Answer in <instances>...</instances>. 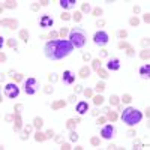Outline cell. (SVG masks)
<instances>
[{
    "label": "cell",
    "mask_w": 150,
    "mask_h": 150,
    "mask_svg": "<svg viewBox=\"0 0 150 150\" xmlns=\"http://www.w3.org/2000/svg\"><path fill=\"white\" fill-rule=\"evenodd\" d=\"M72 50H74L72 44L69 42V41H66V39L48 41V42L45 44V47H44V53H45L47 59L54 60V62L68 57V56L72 53Z\"/></svg>",
    "instance_id": "obj_1"
},
{
    "label": "cell",
    "mask_w": 150,
    "mask_h": 150,
    "mask_svg": "<svg viewBox=\"0 0 150 150\" xmlns=\"http://www.w3.org/2000/svg\"><path fill=\"white\" fill-rule=\"evenodd\" d=\"M141 119H143L141 111H138L137 108H132V107L125 108L123 113H122V120H123V123H126L128 126H135L137 123L141 122Z\"/></svg>",
    "instance_id": "obj_2"
},
{
    "label": "cell",
    "mask_w": 150,
    "mask_h": 150,
    "mask_svg": "<svg viewBox=\"0 0 150 150\" xmlns=\"http://www.w3.org/2000/svg\"><path fill=\"white\" fill-rule=\"evenodd\" d=\"M69 42L72 44V47H74V48H83L84 45H86V42H87L86 32H84L83 29H80V27L71 30V33H69Z\"/></svg>",
    "instance_id": "obj_3"
},
{
    "label": "cell",
    "mask_w": 150,
    "mask_h": 150,
    "mask_svg": "<svg viewBox=\"0 0 150 150\" xmlns=\"http://www.w3.org/2000/svg\"><path fill=\"white\" fill-rule=\"evenodd\" d=\"M38 87H39V83L36 78H27V81L24 83V90H26L27 95H35L38 92Z\"/></svg>",
    "instance_id": "obj_4"
},
{
    "label": "cell",
    "mask_w": 150,
    "mask_h": 150,
    "mask_svg": "<svg viewBox=\"0 0 150 150\" xmlns=\"http://www.w3.org/2000/svg\"><path fill=\"white\" fill-rule=\"evenodd\" d=\"M108 41H110V36L105 33V32H96L95 36H93V42H95V45H98V47L107 45Z\"/></svg>",
    "instance_id": "obj_5"
},
{
    "label": "cell",
    "mask_w": 150,
    "mask_h": 150,
    "mask_svg": "<svg viewBox=\"0 0 150 150\" xmlns=\"http://www.w3.org/2000/svg\"><path fill=\"white\" fill-rule=\"evenodd\" d=\"M5 95L8 96V98L14 99V98H17V96L20 95V89L17 87V84L9 83V84H6V86H5Z\"/></svg>",
    "instance_id": "obj_6"
},
{
    "label": "cell",
    "mask_w": 150,
    "mask_h": 150,
    "mask_svg": "<svg viewBox=\"0 0 150 150\" xmlns=\"http://www.w3.org/2000/svg\"><path fill=\"white\" fill-rule=\"evenodd\" d=\"M101 135H102L104 140H111V138H114V137H116V128L113 126V125H107V126L102 128Z\"/></svg>",
    "instance_id": "obj_7"
},
{
    "label": "cell",
    "mask_w": 150,
    "mask_h": 150,
    "mask_svg": "<svg viewBox=\"0 0 150 150\" xmlns=\"http://www.w3.org/2000/svg\"><path fill=\"white\" fill-rule=\"evenodd\" d=\"M53 24H54V21H53V18L50 17V15H42L39 20V26L44 27V29H47V27H51Z\"/></svg>",
    "instance_id": "obj_8"
},
{
    "label": "cell",
    "mask_w": 150,
    "mask_h": 150,
    "mask_svg": "<svg viewBox=\"0 0 150 150\" xmlns=\"http://www.w3.org/2000/svg\"><path fill=\"white\" fill-rule=\"evenodd\" d=\"M74 81H75V74L72 71H65L63 72V83L74 84Z\"/></svg>",
    "instance_id": "obj_9"
},
{
    "label": "cell",
    "mask_w": 150,
    "mask_h": 150,
    "mask_svg": "<svg viewBox=\"0 0 150 150\" xmlns=\"http://www.w3.org/2000/svg\"><path fill=\"white\" fill-rule=\"evenodd\" d=\"M107 68L110 71H119L120 69V60L119 59H111L110 62L107 63Z\"/></svg>",
    "instance_id": "obj_10"
},
{
    "label": "cell",
    "mask_w": 150,
    "mask_h": 150,
    "mask_svg": "<svg viewBox=\"0 0 150 150\" xmlns=\"http://www.w3.org/2000/svg\"><path fill=\"white\" fill-rule=\"evenodd\" d=\"M140 75H141V78H144V80H147L149 77H150V65H149V63H146V65L141 66Z\"/></svg>",
    "instance_id": "obj_11"
},
{
    "label": "cell",
    "mask_w": 150,
    "mask_h": 150,
    "mask_svg": "<svg viewBox=\"0 0 150 150\" xmlns=\"http://www.w3.org/2000/svg\"><path fill=\"white\" fill-rule=\"evenodd\" d=\"M77 111H78V114H84V113H87L89 111V104L84 102V101L78 102V105H77Z\"/></svg>",
    "instance_id": "obj_12"
},
{
    "label": "cell",
    "mask_w": 150,
    "mask_h": 150,
    "mask_svg": "<svg viewBox=\"0 0 150 150\" xmlns=\"http://www.w3.org/2000/svg\"><path fill=\"white\" fill-rule=\"evenodd\" d=\"M2 26L9 27V29H17V27H18V21H17V20H3Z\"/></svg>",
    "instance_id": "obj_13"
},
{
    "label": "cell",
    "mask_w": 150,
    "mask_h": 150,
    "mask_svg": "<svg viewBox=\"0 0 150 150\" xmlns=\"http://www.w3.org/2000/svg\"><path fill=\"white\" fill-rule=\"evenodd\" d=\"M60 6L63 9H71L75 6V0H60Z\"/></svg>",
    "instance_id": "obj_14"
},
{
    "label": "cell",
    "mask_w": 150,
    "mask_h": 150,
    "mask_svg": "<svg viewBox=\"0 0 150 150\" xmlns=\"http://www.w3.org/2000/svg\"><path fill=\"white\" fill-rule=\"evenodd\" d=\"M81 78H87L89 75H90V69H89L87 66H84V68H81L80 69V74H78Z\"/></svg>",
    "instance_id": "obj_15"
},
{
    "label": "cell",
    "mask_w": 150,
    "mask_h": 150,
    "mask_svg": "<svg viewBox=\"0 0 150 150\" xmlns=\"http://www.w3.org/2000/svg\"><path fill=\"white\" fill-rule=\"evenodd\" d=\"M65 105H66L65 101H57V102H53L51 104V108H53V110H59V108H63Z\"/></svg>",
    "instance_id": "obj_16"
},
{
    "label": "cell",
    "mask_w": 150,
    "mask_h": 150,
    "mask_svg": "<svg viewBox=\"0 0 150 150\" xmlns=\"http://www.w3.org/2000/svg\"><path fill=\"white\" fill-rule=\"evenodd\" d=\"M77 123H80V119H77V120H74V119H69V120L66 122V128H68V129H74Z\"/></svg>",
    "instance_id": "obj_17"
},
{
    "label": "cell",
    "mask_w": 150,
    "mask_h": 150,
    "mask_svg": "<svg viewBox=\"0 0 150 150\" xmlns=\"http://www.w3.org/2000/svg\"><path fill=\"white\" fill-rule=\"evenodd\" d=\"M33 125H35V128H36V129H41V128L44 126V120L41 119V117H36V119L33 120Z\"/></svg>",
    "instance_id": "obj_18"
},
{
    "label": "cell",
    "mask_w": 150,
    "mask_h": 150,
    "mask_svg": "<svg viewBox=\"0 0 150 150\" xmlns=\"http://www.w3.org/2000/svg\"><path fill=\"white\" fill-rule=\"evenodd\" d=\"M35 140H36V141H44V140H47V134H42V132L38 131V134L35 135Z\"/></svg>",
    "instance_id": "obj_19"
},
{
    "label": "cell",
    "mask_w": 150,
    "mask_h": 150,
    "mask_svg": "<svg viewBox=\"0 0 150 150\" xmlns=\"http://www.w3.org/2000/svg\"><path fill=\"white\" fill-rule=\"evenodd\" d=\"M20 128H21V117L20 114L15 116V131H20Z\"/></svg>",
    "instance_id": "obj_20"
},
{
    "label": "cell",
    "mask_w": 150,
    "mask_h": 150,
    "mask_svg": "<svg viewBox=\"0 0 150 150\" xmlns=\"http://www.w3.org/2000/svg\"><path fill=\"white\" fill-rule=\"evenodd\" d=\"M20 38L27 42V41H29V32H27V30H21V32H20Z\"/></svg>",
    "instance_id": "obj_21"
},
{
    "label": "cell",
    "mask_w": 150,
    "mask_h": 150,
    "mask_svg": "<svg viewBox=\"0 0 150 150\" xmlns=\"http://www.w3.org/2000/svg\"><path fill=\"white\" fill-rule=\"evenodd\" d=\"M93 102H95V105H101L104 102V98L101 95H98V96H95V98H93Z\"/></svg>",
    "instance_id": "obj_22"
},
{
    "label": "cell",
    "mask_w": 150,
    "mask_h": 150,
    "mask_svg": "<svg viewBox=\"0 0 150 150\" xmlns=\"http://www.w3.org/2000/svg\"><path fill=\"white\" fill-rule=\"evenodd\" d=\"M3 6L12 9V8H17V3H15V2H5V3H3Z\"/></svg>",
    "instance_id": "obj_23"
},
{
    "label": "cell",
    "mask_w": 150,
    "mask_h": 150,
    "mask_svg": "<svg viewBox=\"0 0 150 150\" xmlns=\"http://www.w3.org/2000/svg\"><path fill=\"white\" fill-rule=\"evenodd\" d=\"M93 69H101V60L99 59H96V60H93Z\"/></svg>",
    "instance_id": "obj_24"
},
{
    "label": "cell",
    "mask_w": 150,
    "mask_h": 150,
    "mask_svg": "<svg viewBox=\"0 0 150 150\" xmlns=\"http://www.w3.org/2000/svg\"><path fill=\"white\" fill-rule=\"evenodd\" d=\"M98 75L101 77V78H107V77H108V72L104 71V69H98Z\"/></svg>",
    "instance_id": "obj_25"
},
{
    "label": "cell",
    "mask_w": 150,
    "mask_h": 150,
    "mask_svg": "<svg viewBox=\"0 0 150 150\" xmlns=\"http://www.w3.org/2000/svg\"><path fill=\"white\" fill-rule=\"evenodd\" d=\"M104 89H105V84L104 83H98V84H96V92H98V93L104 92Z\"/></svg>",
    "instance_id": "obj_26"
},
{
    "label": "cell",
    "mask_w": 150,
    "mask_h": 150,
    "mask_svg": "<svg viewBox=\"0 0 150 150\" xmlns=\"http://www.w3.org/2000/svg\"><path fill=\"white\" fill-rule=\"evenodd\" d=\"M110 102H111V105H119V98H117L116 95H113L110 98Z\"/></svg>",
    "instance_id": "obj_27"
},
{
    "label": "cell",
    "mask_w": 150,
    "mask_h": 150,
    "mask_svg": "<svg viewBox=\"0 0 150 150\" xmlns=\"http://www.w3.org/2000/svg\"><path fill=\"white\" fill-rule=\"evenodd\" d=\"M60 18L65 20V21H69V20H71L72 17H71V14H68V12H63V14L60 15Z\"/></svg>",
    "instance_id": "obj_28"
},
{
    "label": "cell",
    "mask_w": 150,
    "mask_h": 150,
    "mask_svg": "<svg viewBox=\"0 0 150 150\" xmlns=\"http://www.w3.org/2000/svg\"><path fill=\"white\" fill-rule=\"evenodd\" d=\"M90 11V5L89 3H83L81 5V12H89Z\"/></svg>",
    "instance_id": "obj_29"
},
{
    "label": "cell",
    "mask_w": 150,
    "mask_h": 150,
    "mask_svg": "<svg viewBox=\"0 0 150 150\" xmlns=\"http://www.w3.org/2000/svg\"><path fill=\"white\" fill-rule=\"evenodd\" d=\"M129 24H131V26H138L140 21H138V18H137V17H134V18L129 20Z\"/></svg>",
    "instance_id": "obj_30"
},
{
    "label": "cell",
    "mask_w": 150,
    "mask_h": 150,
    "mask_svg": "<svg viewBox=\"0 0 150 150\" xmlns=\"http://www.w3.org/2000/svg\"><path fill=\"white\" fill-rule=\"evenodd\" d=\"M108 119H110L111 122H116V119H117V114H116V113L108 111Z\"/></svg>",
    "instance_id": "obj_31"
},
{
    "label": "cell",
    "mask_w": 150,
    "mask_h": 150,
    "mask_svg": "<svg viewBox=\"0 0 150 150\" xmlns=\"http://www.w3.org/2000/svg\"><path fill=\"white\" fill-rule=\"evenodd\" d=\"M93 15H95V17H101V15H102V9H101V8L93 9Z\"/></svg>",
    "instance_id": "obj_32"
},
{
    "label": "cell",
    "mask_w": 150,
    "mask_h": 150,
    "mask_svg": "<svg viewBox=\"0 0 150 150\" xmlns=\"http://www.w3.org/2000/svg\"><path fill=\"white\" fill-rule=\"evenodd\" d=\"M75 20V21H81V18H83V15H81V12H75L74 14V17H72Z\"/></svg>",
    "instance_id": "obj_33"
},
{
    "label": "cell",
    "mask_w": 150,
    "mask_h": 150,
    "mask_svg": "<svg viewBox=\"0 0 150 150\" xmlns=\"http://www.w3.org/2000/svg\"><path fill=\"white\" fill-rule=\"evenodd\" d=\"M8 45H9V47H15V48H17L18 42H17L15 39H9V41H8Z\"/></svg>",
    "instance_id": "obj_34"
},
{
    "label": "cell",
    "mask_w": 150,
    "mask_h": 150,
    "mask_svg": "<svg viewBox=\"0 0 150 150\" xmlns=\"http://www.w3.org/2000/svg\"><path fill=\"white\" fill-rule=\"evenodd\" d=\"M141 59H144V60H149V51H147V50L141 51Z\"/></svg>",
    "instance_id": "obj_35"
},
{
    "label": "cell",
    "mask_w": 150,
    "mask_h": 150,
    "mask_svg": "<svg viewBox=\"0 0 150 150\" xmlns=\"http://www.w3.org/2000/svg\"><path fill=\"white\" fill-rule=\"evenodd\" d=\"M14 80H15V83L23 81V74H15V75H14Z\"/></svg>",
    "instance_id": "obj_36"
},
{
    "label": "cell",
    "mask_w": 150,
    "mask_h": 150,
    "mask_svg": "<svg viewBox=\"0 0 150 150\" xmlns=\"http://www.w3.org/2000/svg\"><path fill=\"white\" fill-rule=\"evenodd\" d=\"M77 140H78V134H77V132H71V141L75 143Z\"/></svg>",
    "instance_id": "obj_37"
},
{
    "label": "cell",
    "mask_w": 150,
    "mask_h": 150,
    "mask_svg": "<svg viewBox=\"0 0 150 150\" xmlns=\"http://www.w3.org/2000/svg\"><path fill=\"white\" fill-rule=\"evenodd\" d=\"M132 101V98H131V95H123V102H126V104H129Z\"/></svg>",
    "instance_id": "obj_38"
},
{
    "label": "cell",
    "mask_w": 150,
    "mask_h": 150,
    "mask_svg": "<svg viewBox=\"0 0 150 150\" xmlns=\"http://www.w3.org/2000/svg\"><path fill=\"white\" fill-rule=\"evenodd\" d=\"M90 143H92L93 146H99V143H101V141H99V138H96V137H93V138L90 140Z\"/></svg>",
    "instance_id": "obj_39"
},
{
    "label": "cell",
    "mask_w": 150,
    "mask_h": 150,
    "mask_svg": "<svg viewBox=\"0 0 150 150\" xmlns=\"http://www.w3.org/2000/svg\"><path fill=\"white\" fill-rule=\"evenodd\" d=\"M66 35H68V29H66V27H62V30H60V36L65 38Z\"/></svg>",
    "instance_id": "obj_40"
},
{
    "label": "cell",
    "mask_w": 150,
    "mask_h": 150,
    "mask_svg": "<svg viewBox=\"0 0 150 150\" xmlns=\"http://www.w3.org/2000/svg\"><path fill=\"white\" fill-rule=\"evenodd\" d=\"M90 59H92L90 53H84V54H83V60H86V62H87V60H90Z\"/></svg>",
    "instance_id": "obj_41"
},
{
    "label": "cell",
    "mask_w": 150,
    "mask_h": 150,
    "mask_svg": "<svg viewBox=\"0 0 150 150\" xmlns=\"http://www.w3.org/2000/svg\"><path fill=\"white\" fill-rule=\"evenodd\" d=\"M48 80H50V81H57V75H56V74H50V75H48Z\"/></svg>",
    "instance_id": "obj_42"
},
{
    "label": "cell",
    "mask_w": 150,
    "mask_h": 150,
    "mask_svg": "<svg viewBox=\"0 0 150 150\" xmlns=\"http://www.w3.org/2000/svg\"><path fill=\"white\" fill-rule=\"evenodd\" d=\"M84 95H86V98H90V96L93 95V92L90 90V89H87V90H84Z\"/></svg>",
    "instance_id": "obj_43"
},
{
    "label": "cell",
    "mask_w": 150,
    "mask_h": 150,
    "mask_svg": "<svg viewBox=\"0 0 150 150\" xmlns=\"http://www.w3.org/2000/svg\"><path fill=\"white\" fill-rule=\"evenodd\" d=\"M48 38H50V39H53V41H54L56 38H57V33H56V32H51V33H50V35H48Z\"/></svg>",
    "instance_id": "obj_44"
},
{
    "label": "cell",
    "mask_w": 150,
    "mask_h": 150,
    "mask_svg": "<svg viewBox=\"0 0 150 150\" xmlns=\"http://www.w3.org/2000/svg\"><path fill=\"white\" fill-rule=\"evenodd\" d=\"M119 48H129V44H126V42H120V44H119Z\"/></svg>",
    "instance_id": "obj_45"
},
{
    "label": "cell",
    "mask_w": 150,
    "mask_h": 150,
    "mask_svg": "<svg viewBox=\"0 0 150 150\" xmlns=\"http://www.w3.org/2000/svg\"><path fill=\"white\" fill-rule=\"evenodd\" d=\"M53 92H54V89H53L51 86H47L45 87V93H53Z\"/></svg>",
    "instance_id": "obj_46"
},
{
    "label": "cell",
    "mask_w": 150,
    "mask_h": 150,
    "mask_svg": "<svg viewBox=\"0 0 150 150\" xmlns=\"http://www.w3.org/2000/svg\"><path fill=\"white\" fill-rule=\"evenodd\" d=\"M119 36H120V38H126V36H128V33H126L125 30H120V32H119Z\"/></svg>",
    "instance_id": "obj_47"
},
{
    "label": "cell",
    "mask_w": 150,
    "mask_h": 150,
    "mask_svg": "<svg viewBox=\"0 0 150 150\" xmlns=\"http://www.w3.org/2000/svg\"><path fill=\"white\" fill-rule=\"evenodd\" d=\"M96 26H98V27H102V26H105V21H104V20H98Z\"/></svg>",
    "instance_id": "obj_48"
},
{
    "label": "cell",
    "mask_w": 150,
    "mask_h": 150,
    "mask_svg": "<svg viewBox=\"0 0 150 150\" xmlns=\"http://www.w3.org/2000/svg\"><path fill=\"white\" fill-rule=\"evenodd\" d=\"M30 131H32V126H30V125H27V126L24 128V134H30Z\"/></svg>",
    "instance_id": "obj_49"
},
{
    "label": "cell",
    "mask_w": 150,
    "mask_h": 150,
    "mask_svg": "<svg viewBox=\"0 0 150 150\" xmlns=\"http://www.w3.org/2000/svg\"><path fill=\"white\" fill-rule=\"evenodd\" d=\"M126 54H128V56H134V50H132L131 47H129V48H126Z\"/></svg>",
    "instance_id": "obj_50"
},
{
    "label": "cell",
    "mask_w": 150,
    "mask_h": 150,
    "mask_svg": "<svg viewBox=\"0 0 150 150\" xmlns=\"http://www.w3.org/2000/svg\"><path fill=\"white\" fill-rule=\"evenodd\" d=\"M141 44H143V47H146V45L149 47V39H147V38H144L143 41H141Z\"/></svg>",
    "instance_id": "obj_51"
},
{
    "label": "cell",
    "mask_w": 150,
    "mask_h": 150,
    "mask_svg": "<svg viewBox=\"0 0 150 150\" xmlns=\"http://www.w3.org/2000/svg\"><path fill=\"white\" fill-rule=\"evenodd\" d=\"M107 56H108V51H107V50H102V51H101V57H107Z\"/></svg>",
    "instance_id": "obj_52"
},
{
    "label": "cell",
    "mask_w": 150,
    "mask_h": 150,
    "mask_svg": "<svg viewBox=\"0 0 150 150\" xmlns=\"http://www.w3.org/2000/svg\"><path fill=\"white\" fill-rule=\"evenodd\" d=\"M39 9V5L38 3H33V5H32V11H38Z\"/></svg>",
    "instance_id": "obj_53"
},
{
    "label": "cell",
    "mask_w": 150,
    "mask_h": 150,
    "mask_svg": "<svg viewBox=\"0 0 150 150\" xmlns=\"http://www.w3.org/2000/svg\"><path fill=\"white\" fill-rule=\"evenodd\" d=\"M80 92H83V86H77L75 87V93H80Z\"/></svg>",
    "instance_id": "obj_54"
},
{
    "label": "cell",
    "mask_w": 150,
    "mask_h": 150,
    "mask_svg": "<svg viewBox=\"0 0 150 150\" xmlns=\"http://www.w3.org/2000/svg\"><path fill=\"white\" fill-rule=\"evenodd\" d=\"M53 135H54V132H53V131H51V129H50V131H48V132H47V138H51V137H53Z\"/></svg>",
    "instance_id": "obj_55"
},
{
    "label": "cell",
    "mask_w": 150,
    "mask_h": 150,
    "mask_svg": "<svg viewBox=\"0 0 150 150\" xmlns=\"http://www.w3.org/2000/svg\"><path fill=\"white\" fill-rule=\"evenodd\" d=\"M75 99H77V95H72V96H69V102H75Z\"/></svg>",
    "instance_id": "obj_56"
},
{
    "label": "cell",
    "mask_w": 150,
    "mask_h": 150,
    "mask_svg": "<svg viewBox=\"0 0 150 150\" xmlns=\"http://www.w3.org/2000/svg\"><path fill=\"white\" fill-rule=\"evenodd\" d=\"M143 20H144L146 23H149V21H150V17H149V14H146L144 17H143Z\"/></svg>",
    "instance_id": "obj_57"
},
{
    "label": "cell",
    "mask_w": 150,
    "mask_h": 150,
    "mask_svg": "<svg viewBox=\"0 0 150 150\" xmlns=\"http://www.w3.org/2000/svg\"><path fill=\"white\" fill-rule=\"evenodd\" d=\"M102 123H105V119H104V117H101V119L98 120V125H102Z\"/></svg>",
    "instance_id": "obj_58"
},
{
    "label": "cell",
    "mask_w": 150,
    "mask_h": 150,
    "mask_svg": "<svg viewBox=\"0 0 150 150\" xmlns=\"http://www.w3.org/2000/svg\"><path fill=\"white\" fill-rule=\"evenodd\" d=\"M62 149L63 150H68V149H71V147H69V144H62Z\"/></svg>",
    "instance_id": "obj_59"
},
{
    "label": "cell",
    "mask_w": 150,
    "mask_h": 150,
    "mask_svg": "<svg viewBox=\"0 0 150 150\" xmlns=\"http://www.w3.org/2000/svg\"><path fill=\"white\" fill-rule=\"evenodd\" d=\"M134 12H135V14H138V12H140V6H134Z\"/></svg>",
    "instance_id": "obj_60"
},
{
    "label": "cell",
    "mask_w": 150,
    "mask_h": 150,
    "mask_svg": "<svg viewBox=\"0 0 150 150\" xmlns=\"http://www.w3.org/2000/svg\"><path fill=\"white\" fill-rule=\"evenodd\" d=\"M39 3H41L42 6H47V5H48V2H47V0H42V2H39Z\"/></svg>",
    "instance_id": "obj_61"
},
{
    "label": "cell",
    "mask_w": 150,
    "mask_h": 150,
    "mask_svg": "<svg viewBox=\"0 0 150 150\" xmlns=\"http://www.w3.org/2000/svg\"><path fill=\"white\" fill-rule=\"evenodd\" d=\"M15 110H17V114H20V110H21V105H17V107H15Z\"/></svg>",
    "instance_id": "obj_62"
},
{
    "label": "cell",
    "mask_w": 150,
    "mask_h": 150,
    "mask_svg": "<svg viewBox=\"0 0 150 150\" xmlns=\"http://www.w3.org/2000/svg\"><path fill=\"white\" fill-rule=\"evenodd\" d=\"M0 59H2V62H5V60H6V56H5V54H3V53H2V57H0Z\"/></svg>",
    "instance_id": "obj_63"
},
{
    "label": "cell",
    "mask_w": 150,
    "mask_h": 150,
    "mask_svg": "<svg viewBox=\"0 0 150 150\" xmlns=\"http://www.w3.org/2000/svg\"><path fill=\"white\" fill-rule=\"evenodd\" d=\"M62 140H63L62 137H57V138H56V141H57V143H62Z\"/></svg>",
    "instance_id": "obj_64"
}]
</instances>
